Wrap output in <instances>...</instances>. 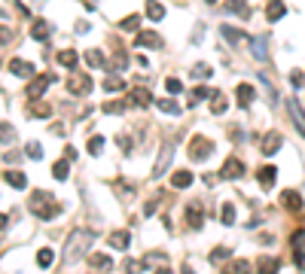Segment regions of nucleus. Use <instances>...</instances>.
<instances>
[{"label": "nucleus", "instance_id": "f257e3e1", "mask_svg": "<svg viewBox=\"0 0 305 274\" xmlns=\"http://www.w3.org/2000/svg\"><path fill=\"white\" fill-rule=\"evenodd\" d=\"M28 207H31V213H37V220H46V223L61 213V204L55 201L49 192H34L31 201H28Z\"/></svg>", "mask_w": 305, "mask_h": 274}, {"label": "nucleus", "instance_id": "f03ea898", "mask_svg": "<svg viewBox=\"0 0 305 274\" xmlns=\"http://www.w3.org/2000/svg\"><path fill=\"white\" fill-rule=\"evenodd\" d=\"M95 241V232H86V228H73L71 238H67V250H64V262L71 265V262H76L83 253H86V247Z\"/></svg>", "mask_w": 305, "mask_h": 274}, {"label": "nucleus", "instance_id": "7ed1b4c3", "mask_svg": "<svg viewBox=\"0 0 305 274\" xmlns=\"http://www.w3.org/2000/svg\"><path fill=\"white\" fill-rule=\"evenodd\" d=\"M214 153V140H208V137H193V140H189V158H193V162H205V158Z\"/></svg>", "mask_w": 305, "mask_h": 274}, {"label": "nucleus", "instance_id": "20e7f679", "mask_svg": "<svg viewBox=\"0 0 305 274\" xmlns=\"http://www.w3.org/2000/svg\"><path fill=\"white\" fill-rule=\"evenodd\" d=\"M171 158H174V143H165L162 146V155L156 158V165H153V177L159 180L165 171H168V165H171Z\"/></svg>", "mask_w": 305, "mask_h": 274}, {"label": "nucleus", "instance_id": "39448f33", "mask_svg": "<svg viewBox=\"0 0 305 274\" xmlns=\"http://www.w3.org/2000/svg\"><path fill=\"white\" fill-rule=\"evenodd\" d=\"M281 204H284L290 213H299L305 207V201H302V195H299L296 189H284V192H281Z\"/></svg>", "mask_w": 305, "mask_h": 274}, {"label": "nucleus", "instance_id": "423d86ee", "mask_svg": "<svg viewBox=\"0 0 305 274\" xmlns=\"http://www.w3.org/2000/svg\"><path fill=\"white\" fill-rule=\"evenodd\" d=\"M220 177L223 180H238V177H244V165H241V158H226V165H223V171H220Z\"/></svg>", "mask_w": 305, "mask_h": 274}, {"label": "nucleus", "instance_id": "0eeeda50", "mask_svg": "<svg viewBox=\"0 0 305 274\" xmlns=\"http://www.w3.org/2000/svg\"><path fill=\"white\" fill-rule=\"evenodd\" d=\"M281 143H284V137H281V131H269L263 137V143H259V150H263L266 155H275L281 150Z\"/></svg>", "mask_w": 305, "mask_h": 274}, {"label": "nucleus", "instance_id": "6e6552de", "mask_svg": "<svg viewBox=\"0 0 305 274\" xmlns=\"http://www.w3.org/2000/svg\"><path fill=\"white\" fill-rule=\"evenodd\" d=\"M186 223H189V228H201V223H205V207H201V201H193L186 207Z\"/></svg>", "mask_w": 305, "mask_h": 274}, {"label": "nucleus", "instance_id": "1a4fd4ad", "mask_svg": "<svg viewBox=\"0 0 305 274\" xmlns=\"http://www.w3.org/2000/svg\"><path fill=\"white\" fill-rule=\"evenodd\" d=\"M67 91H71V95H89V91H92V79L89 76H71L67 79Z\"/></svg>", "mask_w": 305, "mask_h": 274}, {"label": "nucleus", "instance_id": "9d476101", "mask_svg": "<svg viewBox=\"0 0 305 274\" xmlns=\"http://www.w3.org/2000/svg\"><path fill=\"white\" fill-rule=\"evenodd\" d=\"M55 83V76H49V73H43L40 79H34V83L28 86V98H43V91H46L49 86Z\"/></svg>", "mask_w": 305, "mask_h": 274}, {"label": "nucleus", "instance_id": "9b49d317", "mask_svg": "<svg viewBox=\"0 0 305 274\" xmlns=\"http://www.w3.org/2000/svg\"><path fill=\"white\" fill-rule=\"evenodd\" d=\"M251 49H253L251 55H253L256 61H266V58H269V37H266V34L253 37V40H251Z\"/></svg>", "mask_w": 305, "mask_h": 274}, {"label": "nucleus", "instance_id": "f8f14e48", "mask_svg": "<svg viewBox=\"0 0 305 274\" xmlns=\"http://www.w3.org/2000/svg\"><path fill=\"white\" fill-rule=\"evenodd\" d=\"M134 46H153V49H162V37L153 31H138L134 34Z\"/></svg>", "mask_w": 305, "mask_h": 274}, {"label": "nucleus", "instance_id": "ddd939ff", "mask_svg": "<svg viewBox=\"0 0 305 274\" xmlns=\"http://www.w3.org/2000/svg\"><path fill=\"white\" fill-rule=\"evenodd\" d=\"M235 98H238V104H241V107H251L253 101H256V88H253L251 83H241L238 88H235Z\"/></svg>", "mask_w": 305, "mask_h": 274}, {"label": "nucleus", "instance_id": "4468645a", "mask_svg": "<svg viewBox=\"0 0 305 274\" xmlns=\"http://www.w3.org/2000/svg\"><path fill=\"white\" fill-rule=\"evenodd\" d=\"M9 73H13V76H34V64L31 61H25V58H13V61H9Z\"/></svg>", "mask_w": 305, "mask_h": 274}, {"label": "nucleus", "instance_id": "2eb2a0df", "mask_svg": "<svg viewBox=\"0 0 305 274\" xmlns=\"http://www.w3.org/2000/svg\"><path fill=\"white\" fill-rule=\"evenodd\" d=\"M128 104H134V107H146V104H153V95H150V91H146V88H131L128 91Z\"/></svg>", "mask_w": 305, "mask_h": 274}, {"label": "nucleus", "instance_id": "dca6fc26", "mask_svg": "<svg viewBox=\"0 0 305 274\" xmlns=\"http://www.w3.org/2000/svg\"><path fill=\"white\" fill-rule=\"evenodd\" d=\"M275 174H278V168H272V165L259 168V171H256V180H259V186H263V189H272V186H275Z\"/></svg>", "mask_w": 305, "mask_h": 274}, {"label": "nucleus", "instance_id": "f3484780", "mask_svg": "<svg viewBox=\"0 0 305 274\" xmlns=\"http://www.w3.org/2000/svg\"><path fill=\"white\" fill-rule=\"evenodd\" d=\"M165 265H168V259H165L162 253H146L144 262H141V268H144V271H150V268H165Z\"/></svg>", "mask_w": 305, "mask_h": 274}, {"label": "nucleus", "instance_id": "a211bd4d", "mask_svg": "<svg viewBox=\"0 0 305 274\" xmlns=\"http://www.w3.org/2000/svg\"><path fill=\"white\" fill-rule=\"evenodd\" d=\"M31 37L34 40H49L52 37V25H49V21H34V28H31Z\"/></svg>", "mask_w": 305, "mask_h": 274}, {"label": "nucleus", "instance_id": "6ab92c4d", "mask_svg": "<svg viewBox=\"0 0 305 274\" xmlns=\"http://www.w3.org/2000/svg\"><path fill=\"white\" fill-rule=\"evenodd\" d=\"M193 171H174V177H171V186L174 189H186V186H193Z\"/></svg>", "mask_w": 305, "mask_h": 274}, {"label": "nucleus", "instance_id": "aec40b11", "mask_svg": "<svg viewBox=\"0 0 305 274\" xmlns=\"http://www.w3.org/2000/svg\"><path fill=\"white\" fill-rule=\"evenodd\" d=\"M3 180H6L13 189H28V177L21 174V171H6V174H3Z\"/></svg>", "mask_w": 305, "mask_h": 274}, {"label": "nucleus", "instance_id": "412c9836", "mask_svg": "<svg viewBox=\"0 0 305 274\" xmlns=\"http://www.w3.org/2000/svg\"><path fill=\"white\" fill-rule=\"evenodd\" d=\"M58 64L67 67V70H73V67L80 64V55H76L73 49H61V52H58Z\"/></svg>", "mask_w": 305, "mask_h": 274}, {"label": "nucleus", "instance_id": "4be33fe9", "mask_svg": "<svg viewBox=\"0 0 305 274\" xmlns=\"http://www.w3.org/2000/svg\"><path fill=\"white\" fill-rule=\"evenodd\" d=\"M220 34H223V37H226V40H229L232 46H238V43H244V40H247V37H244V31H238V28H232V25H223V28H220Z\"/></svg>", "mask_w": 305, "mask_h": 274}, {"label": "nucleus", "instance_id": "5701e85b", "mask_svg": "<svg viewBox=\"0 0 305 274\" xmlns=\"http://www.w3.org/2000/svg\"><path fill=\"white\" fill-rule=\"evenodd\" d=\"M287 107H290V113H293V119H296V128L305 134V113H302V107H299V101H296V98H290V101H287Z\"/></svg>", "mask_w": 305, "mask_h": 274}, {"label": "nucleus", "instance_id": "b1692460", "mask_svg": "<svg viewBox=\"0 0 305 274\" xmlns=\"http://www.w3.org/2000/svg\"><path fill=\"white\" fill-rule=\"evenodd\" d=\"M52 177L55 180H67L71 177V158H58V162L52 165Z\"/></svg>", "mask_w": 305, "mask_h": 274}, {"label": "nucleus", "instance_id": "393cba45", "mask_svg": "<svg viewBox=\"0 0 305 274\" xmlns=\"http://www.w3.org/2000/svg\"><path fill=\"white\" fill-rule=\"evenodd\" d=\"M284 13H287V6L281 3V0H272V3L266 6V18H269V21H278V18H284Z\"/></svg>", "mask_w": 305, "mask_h": 274}, {"label": "nucleus", "instance_id": "a878e982", "mask_svg": "<svg viewBox=\"0 0 305 274\" xmlns=\"http://www.w3.org/2000/svg\"><path fill=\"white\" fill-rule=\"evenodd\" d=\"M128 244H131V232H113V235H110V247L128 250Z\"/></svg>", "mask_w": 305, "mask_h": 274}, {"label": "nucleus", "instance_id": "bb28decb", "mask_svg": "<svg viewBox=\"0 0 305 274\" xmlns=\"http://www.w3.org/2000/svg\"><path fill=\"white\" fill-rule=\"evenodd\" d=\"M146 16H150L153 21H162L165 18V6L159 3V0H146Z\"/></svg>", "mask_w": 305, "mask_h": 274}, {"label": "nucleus", "instance_id": "cd10ccee", "mask_svg": "<svg viewBox=\"0 0 305 274\" xmlns=\"http://www.w3.org/2000/svg\"><path fill=\"white\" fill-rule=\"evenodd\" d=\"M156 107H159L162 113H168V116H180V110H183L180 104H174L171 98H162V101H156Z\"/></svg>", "mask_w": 305, "mask_h": 274}, {"label": "nucleus", "instance_id": "c85d7f7f", "mask_svg": "<svg viewBox=\"0 0 305 274\" xmlns=\"http://www.w3.org/2000/svg\"><path fill=\"white\" fill-rule=\"evenodd\" d=\"M226 259H232V247H217V250L208 256L211 265H220V262H226Z\"/></svg>", "mask_w": 305, "mask_h": 274}, {"label": "nucleus", "instance_id": "c756f323", "mask_svg": "<svg viewBox=\"0 0 305 274\" xmlns=\"http://www.w3.org/2000/svg\"><path fill=\"white\" fill-rule=\"evenodd\" d=\"M86 262H89L92 268H113V259H110V256H104V253H92Z\"/></svg>", "mask_w": 305, "mask_h": 274}, {"label": "nucleus", "instance_id": "7c9ffc66", "mask_svg": "<svg viewBox=\"0 0 305 274\" xmlns=\"http://www.w3.org/2000/svg\"><path fill=\"white\" fill-rule=\"evenodd\" d=\"M220 220H223V225H232L235 223V204L232 201H226L223 207H220Z\"/></svg>", "mask_w": 305, "mask_h": 274}, {"label": "nucleus", "instance_id": "2f4dec72", "mask_svg": "<svg viewBox=\"0 0 305 274\" xmlns=\"http://www.w3.org/2000/svg\"><path fill=\"white\" fill-rule=\"evenodd\" d=\"M86 64L89 67H104L107 61H104V55H101V49H89L86 52Z\"/></svg>", "mask_w": 305, "mask_h": 274}, {"label": "nucleus", "instance_id": "473e14b6", "mask_svg": "<svg viewBox=\"0 0 305 274\" xmlns=\"http://www.w3.org/2000/svg\"><path fill=\"white\" fill-rule=\"evenodd\" d=\"M126 110H128V101H107L104 104V113H113V116H119Z\"/></svg>", "mask_w": 305, "mask_h": 274}, {"label": "nucleus", "instance_id": "72a5a7b5", "mask_svg": "<svg viewBox=\"0 0 305 274\" xmlns=\"http://www.w3.org/2000/svg\"><path fill=\"white\" fill-rule=\"evenodd\" d=\"M119 28H122V31H128V34H138V28H141V16H128V18H122V21H119Z\"/></svg>", "mask_w": 305, "mask_h": 274}, {"label": "nucleus", "instance_id": "f704fd0d", "mask_svg": "<svg viewBox=\"0 0 305 274\" xmlns=\"http://www.w3.org/2000/svg\"><path fill=\"white\" fill-rule=\"evenodd\" d=\"M52 262H55V253H52L49 247H43L40 253H37V265H40V268H49Z\"/></svg>", "mask_w": 305, "mask_h": 274}, {"label": "nucleus", "instance_id": "c9c22d12", "mask_svg": "<svg viewBox=\"0 0 305 274\" xmlns=\"http://www.w3.org/2000/svg\"><path fill=\"white\" fill-rule=\"evenodd\" d=\"M126 88V79L122 76H107L104 79V91H122Z\"/></svg>", "mask_w": 305, "mask_h": 274}, {"label": "nucleus", "instance_id": "e433bc0d", "mask_svg": "<svg viewBox=\"0 0 305 274\" xmlns=\"http://www.w3.org/2000/svg\"><path fill=\"white\" fill-rule=\"evenodd\" d=\"M189 73H193L196 79H208V76H214V67L201 61V64H196V67H193V70H189Z\"/></svg>", "mask_w": 305, "mask_h": 274}, {"label": "nucleus", "instance_id": "4c0bfd02", "mask_svg": "<svg viewBox=\"0 0 305 274\" xmlns=\"http://www.w3.org/2000/svg\"><path fill=\"white\" fill-rule=\"evenodd\" d=\"M9 140H16V128L9 122H0V143H9Z\"/></svg>", "mask_w": 305, "mask_h": 274}, {"label": "nucleus", "instance_id": "58836bf2", "mask_svg": "<svg viewBox=\"0 0 305 274\" xmlns=\"http://www.w3.org/2000/svg\"><path fill=\"white\" fill-rule=\"evenodd\" d=\"M25 155H28V158H34V162H40V158H43V146H40L37 140H31V143L25 146Z\"/></svg>", "mask_w": 305, "mask_h": 274}, {"label": "nucleus", "instance_id": "ea45409f", "mask_svg": "<svg viewBox=\"0 0 305 274\" xmlns=\"http://www.w3.org/2000/svg\"><path fill=\"white\" fill-rule=\"evenodd\" d=\"M226 9H229V13H235V16H241V18H247V16H251V6H244L241 0H232V3L226 6Z\"/></svg>", "mask_w": 305, "mask_h": 274}, {"label": "nucleus", "instance_id": "a19ab883", "mask_svg": "<svg viewBox=\"0 0 305 274\" xmlns=\"http://www.w3.org/2000/svg\"><path fill=\"white\" fill-rule=\"evenodd\" d=\"M211 98H214V104H211V110H214V113H217V116H220V113H226V107H229V104H226V98L220 95V91H214V95H211Z\"/></svg>", "mask_w": 305, "mask_h": 274}, {"label": "nucleus", "instance_id": "79ce46f5", "mask_svg": "<svg viewBox=\"0 0 305 274\" xmlns=\"http://www.w3.org/2000/svg\"><path fill=\"white\" fill-rule=\"evenodd\" d=\"M28 113H31V116H40V119H46L49 113H52V107H49V104H37V107H31Z\"/></svg>", "mask_w": 305, "mask_h": 274}, {"label": "nucleus", "instance_id": "37998d69", "mask_svg": "<svg viewBox=\"0 0 305 274\" xmlns=\"http://www.w3.org/2000/svg\"><path fill=\"white\" fill-rule=\"evenodd\" d=\"M101 150H104V137H92V140H89V153L101 155Z\"/></svg>", "mask_w": 305, "mask_h": 274}, {"label": "nucleus", "instance_id": "c03bdc74", "mask_svg": "<svg viewBox=\"0 0 305 274\" xmlns=\"http://www.w3.org/2000/svg\"><path fill=\"white\" fill-rule=\"evenodd\" d=\"M208 95H211V91H208V88H205V86H198V88H196V91H193V101H189V104H193V107H196V104H201V101H205V98H208Z\"/></svg>", "mask_w": 305, "mask_h": 274}, {"label": "nucleus", "instance_id": "a18cd8bd", "mask_svg": "<svg viewBox=\"0 0 305 274\" xmlns=\"http://www.w3.org/2000/svg\"><path fill=\"white\" fill-rule=\"evenodd\" d=\"M13 37H16V31H13V28L0 25V46H3V43H13Z\"/></svg>", "mask_w": 305, "mask_h": 274}, {"label": "nucleus", "instance_id": "49530a36", "mask_svg": "<svg viewBox=\"0 0 305 274\" xmlns=\"http://www.w3.org/2000/svg\"><path fill=\"white\" fill-rule=\"evenodd\" d=\"M290 86H293V88H302V86H305V73H302V70H293V73H290Z\"/></svg>", "mask_w": 305, "mask_h": 274}, {"label": "nucleus", "instance_id": "de8ad7c7", "mask_svg": "<svg viewBox=\"0 0 305 274\" xmlns=\"http://www.w3.org/2000/svg\"><path fill=\"white\" fill-rule=\"evenodd\" d=\"M165 88L171 91V95H177V91H183V83H180V79H174V76H171V79H165Z\"/></svg>", "mask_w": 305, "mask_h": 274}, {"label": "nucleus", "instance_id": "09e8293b", "mask_svg": "<svg viewBox=\"0 0 305 274\" xmlns=\"http://www.w3.org/2000/svg\"><path fill=\"white\" fill-rule=\"evenodd\" d=\"M116 143L122 146V153H131V137H126V134H119V137H116Z\"/></svg>", "mask_w": 305, "mask_h": 274}, {"label": "nucleus", "instance_id": "8fccbe9b", "mask_svg": "<svg viewBox=\"0 0 305 274\" xmlns=\"http://www.w3.org/2000/svg\"><path fill=\"white\" fill-rule=\"evenodd\" d=\"M293 262H296V268H302V271H305V253H302L299 247H296V253H293Z\"/></svg>", "mask_w": 305, "mask_h": 274}, {"label": "nucleus", "instance_id": "3c124183", "mask_svg": "<svg viewBox=\"0 0 305 274\" xmlns=\"http://www.w3.org/2000/svg\"><path fill=\"white\" fill-rule=\"evenodd\" d=\"M290 241H293V247H299V244L305 241V228H299V232H296V235H293V238H290Z\"/></svg>", "mask_w": 305, "mask_h": 274}, {"label": "nucleus", "instance_id": "603ef678", "mask_svg": "<svg viewBox=\"0 0 305 274\" xmlns=\"http://www.w3.org/2000/svg\"><path fill=\"white\" fill-rule=\"evenodd\" d=\"M113 64H116V67H126V64H128V55H122V52H119L116 58H113Z\"/></svg>", "mask_w": 305, "mask_h": 274}, {"label": "nucleus", "instance_id": "864d4df0", "mask_svg": "<svg viewBox=\"0 0 305 274\" xmlns=\"http://www.w3.org/2000/svg\"><path fill=\"white\" fill-rule=\"evenodd\" d=\"M6 223H9V216H6V213H0V232L6 228Z\"/></svg>", "mask_w": 305, "mask_h": 274}, {"label": "nucleus", "instance_id": "5fc2aeb1", "mask_svg": "<svg viewBox=\"0 0 305 274\" xmlns=\"http://www.w3.org/2000/svg\"><path fill=\"white\" fill-rule=\"evenodd\" d=\"M208 3H217V0H208Z\"/></svg>", "mask_w": 305, "mask_h": 274}]
</instances>
